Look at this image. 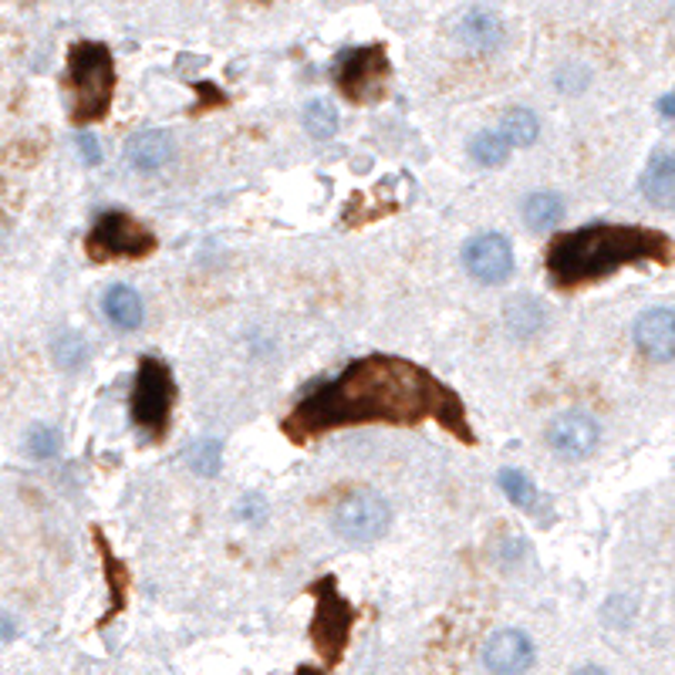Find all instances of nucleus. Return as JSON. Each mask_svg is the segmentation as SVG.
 <instances>
[{
    "instance_id": "4be33fe9",
    "label": "nucleus",
    "mask_w": 675,
    "mask_h": 675,
    "mask_svg": "<svg viewBox=\"0 0 675 675\" xmlns=\"http://www.w3.org/2000/svg\"><path fill=\"white\" fill-rule=\"evenodd\" d=\"M511 142H506V135L500 132V129H483V132H476L473 139H470V155H473V162L476 165H486V169H493V165H503L506 162V155H511Z\"/></svg>"
},
{
    "instance_id": "393cba45",
    "label": "nucleus",
    "mask_w": 675,
    "mask_h": 675,
    "mask_svg": "<svg viewBox=\"0 0 675 675\" xmlns=\"http://www.w3.org/2000/svg\"><path fill=\"white\" fill-rule=\"evenodd\" d=\"M187 463L197 476H216L220 473V463H223V446L210 436L197 440L190 450H187Z\"/></svg>"
},
{
    "instance_id": "423d86ee",
    "label": "nucleus",
    "mask_w": 675,
    "mask_h": 675,
    "mask_svg": "<svg viewBox=\"0 0 675 675\" xmlns=\"http://www.w3.org/2000/svg\"><path fill=\"white\" fill-rule=\"evenodd\" d=\"M392 527V506L375 490H352L334 503L331 531L345 544H375Z\"/></svg>"
},
{
    "instance_id": "7c9ffc66",
    "label": "nucleus",
    "mask_w": 675,
    "mask_h": 675,
    "mask_svg": "<svg viewBox=\"0 0 675 675\" xmlns=\"http://www.w3.org/2000/svg\"><path fill=\"white\" fill-rule=\"evenodd\" d=\"M14 638V622H11V615H4V642H11Z\"/></svg>"
},
{
    "instance_id": "a878e982",
    "label": "nucleus",
    "mask_w": 675,
    "mask_h": 675,
    "mask_svg": "<svg viewBox=\"0 0 675 675\" xmlns=\"http://www.w3.org/2000/svg\"><path fill=\"white\" fill-rule=\"evenodd\" d=\"M61 450V433L54 426H34L28 433V453L34 460H54Z\"/></svg>"
},
{
    "instance_id": "6ab92c4d",
    "label": "nucleus",
    "mask_w": 675,
    "mask_h": 675,
    "mask_svg": "<svg viewBox=\"0 0 675 675\" xmlns=\"http://www.w3.org/2000/svg\"><path fill=\"white\" fill-rule=\"evenodd\" d=\"M564 210H567V203H564L561 193H554V190L531 193V197L524 200V223H527L531 230H544V226H554V223L564 216Z\"/></svg>"
},
{
    "instance_id": "1a4fd4ad",
    "label": "nucleus",
    "mask_w": 675,
    "mask_h": 675,
    "mask_svg": "<svg viewBox=\"0 0 675 675\" xmlns=\"http://www.w3.org/2000/svg\"><path fill=\"white\" fill-rule=\"evenodd\" d=\"M463 268L480 284H503L506 278L514 274V268H517L514 243L506 240L503 233H493V230L476 233L463 246Z\"/></svg>"
},
{
    "instance_id": "39448f33",
    "label": "nucleus",
    "mask_w": 675,
    "mask_h": 675,
    "mask_svg": "<svg viewBox=\"0 0 675 675\" xmlns=\"http://www.w3.org/2000/svg\"><path fill=\"white\" fill-rule=\"evenodd\" d=\"M159 250V236L149 223L135 220L125 210L99 213L89 236H84V253L95 264H115V261H145Z\"/></svg>"
},
{
    "instance_id": "0eeeda50",
    "label": "nucleus",
    "mask_w": 675,
    "mask_h": 675,
    "mask_svg": "<svg viewBox=\"0 0 675 675\" xmlns=\"http://www.w3.org/2000/svg\"><path fill=\"white\" fill-rule=\"evenodd\" d=\"M389 58H385V48H355V51H345L342 61H338V89L342 95L355 105H375L385 99L389 92Z\"/></svg>"
},
{
    "instance_id": "7ed1b4c3",
    "label": "nucleus",
    "mask_w": 675,
    "mask_h": 675,
    "mask_svg": "<svg viewBox=\"0 0 675 675\" xmlns=\"http://www.w3.org/2000/svg\"><path fill=\"white\" fill-rule=\"evenodd\" d=\"M68 95H71V119L78 125H89L109 115L115 95V61L105 44L81 41L71 48Z\"/></svg>"
},
{
    "instance_id": "ddd939ff",
    "label": "nucleus",
    "mask_w": 675,
    "mask_h": 675,
    "mask_svg": "<svg viewBox=\"0 0 675 675\" xmlns=\"http://www.w3.org/2000/svg\"><path fill=\"white\" fill-rule=\"evenodd\" d=\"M125 159L139 173H159V169L177 159V142L162 129H145L125 142Z\"/></svg>"
},
{
    "instance_id": "f03ea898",
    "label": "nucleus",
    "mask_w": 675,
    "mask_h": 675,
    "mask_svg": "<svg viewBox=\"0 0 675 675\" xmlns=\"http://www.w3.org/2000/svg\"><path fill=\"white\" fill-rule=\"evenodd\" d=\"M675 243L668 233L638 226V223H587L567 233H557L547 243L544 271L554 288L577 291L587 284L608 281L625 268L642 264H672Z\"/></svg>"
},
{
    "instance_id": "a211bd4d",
    "label": "nucleus",
    "mask_w": 675,
    "mask_h": 675,
    "mask_svg": "<svg viewBox=\"0 0 675 675\" xmlns=\"http://www.w3.org/2000/svg\"><path fill=\"white\" fill-rule=\"evenodd\" d=\"M503 321H506V328H511V334H517V338H534V334L544 328L547 314H544L541 301H534V298H517V301L506 304Z\"/></svg>"
},
{
    "instance_id": "f8f14e48",
    "label": "nucleus",
    "mask_w": 675,
    "mask_h": 675,
    "mask_svg": "<svg viewBox=\"0 0 675 675\" xmlns=\"http://www.w3.org/2000/svg\"><path fill=\"white\" fill-rule=\"evenodd\" d=\"M635 349L652 362H675V308H648L632 328Z\"/></svg>"
},
{
    "instance_id": "aec40b11",
    "label": "nucleus",
    "mask_w": 675,
    "mask_h": 675,
    "mask_svg": "<svg viewBox=\"0 0 675 675\" xmlns=\"http://www.w3.org/2000/svg\"><path fill=\"white\" fill-rule=\"evenodd\" d=\"M51 359L61 372H78L84 365V359H89V342H84V334L64 328L54 334L51 342Z\"/></svg>"
},
{
    "instance_id": "5701e85b",
    "label": "nucleus",
    "mask_w": 675,
    "mask_h": 675,
    "mask_svg": "<svg viewBox=\"0 0 675 675\" xmlns=\"http://www.w3.org/2000/svg\"><path fill=\"white\" fill-rule=\"evenodd\" d=\"M301 122H304V132L311 135V139H318V142H328V139H334L338 135V109L331 105V102H324V99H311L308 105H304V112H301Z\"/></svg>"
},
{
    "instance_id": "412c9836",
    "label": "nucleus",
    "mask_w": 675,
    "mask_h": 675,
    "mask_svg": "<svg viewBox=\"0 0 675 675\" xmlns=\"http://www.w3.org/2000/svg\"><path fill=\"white\" fill-rule=\"evenodd\" d=\"M500 132L506 135V142H511V145L527 149V145H534L537 135H541V119H537L531 109H521V105H517V109H511V112H503Z\"/></svg>"
},
{
    "instance_id": "20e7f679",
    "label": "nucleus",
    "mask_w": 675,
    "mask_h": 675,
    "mask_svg": "<svg viewBox=\"0 0 675 675\" xmlns=\"http://www.w3.org/2000/svg\"><path fill=\"white\" fill-rule=\"evenodd\" d=\"M177 395L180 392H177L173 369L155 355H142L129 392V422L145 443H162L169 436Z\"/></svg>"
},
{
    "instance_id": "c85d7f7f",
    "label": "nucleus",
    "mask_w": 675,
    "mask_h": 675,
    "mask_svg": "<svg viewBox=\"0 0 675 675\" xmlns=\"http://www.w3.org/2000/svg\"><path fill=\"white\" fill-rule=\"evenodd\" d=\"M658 115L662 119H675V92H668V95L658 99Z\"/></svg>"
},
{
    "instance_id": "f257e3e1",
    "label": "nucleus",
    "mask_w": 675,
    "mask_h": 675,
    "mask_svg": "<svg viewBox=\"0 0 675 675\" xmlns=\"http://www.w3.org/2000/svg\"><path fill=\"white\" fill-rule=\"evenodd\" d=\"M436 422L453 440L473 446L476 430L466 402L426 365L402 355H362L334 379L301 395L281 419V433L308 446L321 436L359 426H422Z\"/></svg>"
},
{
    "instance_id": "c756f323",
    "label": "nucleus",
    "mask_w": 675,
    "mask_h": 675,
    "mask_svg": "<svg viewBox=\"0 0 675 675\" xmlns=\"http://www.w3.org/2000/svg\"><path fill=\"white\" fill-rule=\"evenodd\" d=\"M571 675H608L605 668H598V665H581L577 672H571Z\"/></svg>"
},
{
    "instance_id": "2eb2a0df",
    "label": "nucleus",
    "mask_w": 675,
    "mask_h": 675,
    "mask_svg": "<svg viewBox=\"0 0 675 675\" xmlns=\"http://www.w3.org/2000/svg\"><path fill=\"white\" fill-rule=\"evenodd\" d=\"M506 31H503V21L486 11V8H473L463 14L460 21V41L470 48V51H480V54H490L503 44Z\"/></svg>"
},
{
    "instance_id": "cd10ccee",
    "label": "nucleus",
    "mask_w": 675,
    "mask_h": 675,
    "mask_svg": "<svg viewBox=\"0 0 675 675\" xmlns=\"http://www.w3.org/2000/svg\"><path fill=\"white\" fill-rule=\"evenodd\" d=\"M78 155L89 162V165H99L102 162V152H99V142H95V135H89L84 132L81 139H78Z\"/></svg>"
},
{
    "instance_id": "f3484780",
    "label": "nucleus",
    "mask_w": 675,
    "mask_h": 675,
    "mask_svg": "<svg viewBox=\"0 0 675 675\" xmlns=\"http://www.w3.org/2000/svg\"><path fill=\"white\" fill-rule=\"evenodd\" d=\"M92 537H95V547H99V557H102V567H105V581H109V587H112V612H109V618H112V615H119V612L125 608L129 587H132V574H129V567L119 561V554L112 551V544L105 541V534H102L99 527L92 531Z\"/></svg>"
},
{
    "instance_id": "6e6552de",
    "label": "nucleus",
    "mask_w": 675,
    "mask_h": 675,
    "mask_svg": "<svg viewBox=\"0 0 675 675\" xmlns=\"http://www.w3.org/2000/svg\"><path fill=\"white\" fill-rule=\"evenodd\" d=\"M311 595H314V628H311L314 645L321 655H328L334 662V658H342V652L349 645L355 612L342 595H338V581L331 574H324L311 584Z\"/></svg>"
},
{
    "instance_id": "bb28decb",
    "label": "nucleus",
    "mask_w": 675,
    "mask_h": 675,
    "mask_svg": "<svg viewBox=\"0 0 675 675\" xmlns=\"http://www.w3.org/2000/svg\"><path fill=\"white\" fill-rule=\"evenodd\" d=\"M236 514H240L243 521H253V524H258V521H261V517L268 514V503H264V496L250 493V496H243V500H240Z\"/></svg>"
},
{
    "instance_id": "9d476101",
    "label": "nucleus",
    "mask_w": 675,
    "mask_h": 675,
    "mask_svg": "<svg viewBox=\"0 0 675 675\" xmlns=\"http://www.w3.org/2000/svg\"><path fill=\"white\" fill-rule=\"evenodd\" d=\"M602 443V426L587 412H561L547 426V446L561 460H587Z\"/></svg>"
},
{
    "instance_id": "4468645a",
    "label": "nucleus",
    "mask_w": 675,
    "mask_h": 675,
    "mask_svg": "<svg viewBox=\"0 0 675 675\" xmlns=\"http://www.w3.org/2000/svg\"><path fill=\"white\" fill-rule=\"evenodd\" d=\"M642 197L658 210H675V152H658L642 173Z\"/></svg>"
},
{
    "instance_id": "9b49d317",
    "label": "nucleus",
    "mask_w": 675,
    "mask_h": 675,
    "mask_svg": "<svg viewBox=\"0 0 675 675\" xmlns=\"http://www.w3.org/2000/svg\"><path fill=\"white\" fill-rule=\"evenodd\" d=\"M534 658V642L521 628H496L483 645V665L490 675H524L531 672Z\"/></svg>"
},
{
    "instance_id": "b1692460",
    "label": "nucleus",
    "mask_w": 675,
    "mask_h": 675,
    "mask_svg": "<svg viewBox=\"0 0 675 675\" xmlns=\"http://www.w3.org/2000/svg\"><path fill=\"white\" fill-rule=\"evenodd\" d=\"M496 483H500L503 496L511 500V503L517 506V511H531V506L537 503V486H534V480H531L524 470H517V466L500 470Z\"/></svg>"
},
{
    "instance_id": "dca6fc26",
    "label": "nucleus",
    "mask_w": 675,
    "mask_h": 675,
    "mask_svg": "<svg viewBox=\"0 0 675 675\" xmlns=\"http://www.w3.org/2000/svg\"><path fill=\"white\" fill-rule=\"evenodd\" d=\"M102 311L105 318L119 328V331H135L142 328L145 321V304H142V294L129 284H112L105 294H102Z\"/></svg>"
}]
</instances>
